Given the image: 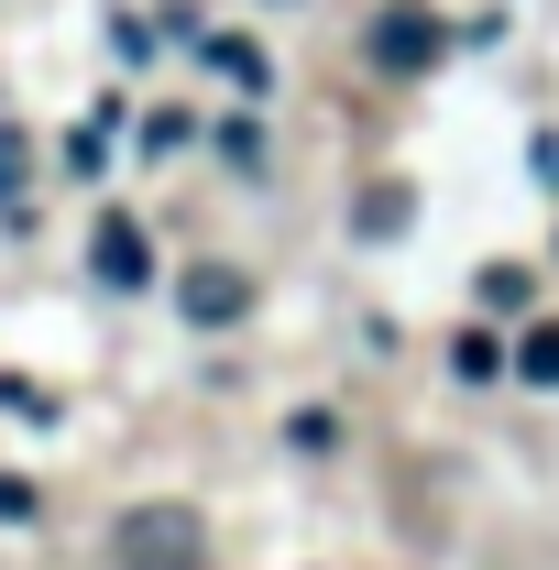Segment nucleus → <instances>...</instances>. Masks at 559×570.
Returning a JSON list of instances; mask_svg holds the SVG:
<instances>
[{
    "label": "nucleus",
    "mask_w": 559,
    "mask_h": 570,
    "mask_svg": "<svg viewBox=\"0 0 559 570\" xmlns=\"http://www.w3.org/2000/svg\"><path fill=\"white\" fill-rule=\"evenodd\" d=\"M110 560L121 570H209V527H198V504H133L110 527Z\"/></svg>",
    "instance_id": "nucleus-1"
},
{
    "label": "nucleus",
    "mask_w": 559,
    "mask_h": 570,
    "mask_svg": "<svg viewBox=\"0 0 559 570\" xmlns=\"http://www.w3.org/2000/svg\"><path fill=\"white\" fill-rule=\"evenodd\" d=\"M176 307H187L198 330H231V318L253 307V285L231 275V264H187V285H176Z\"/></svg>",
    "instance_id": "nucleus-2"
},
{
    "label": "nucleus",
    "mask_w": 559,
    "mask_h": 570,
    "mask_svg": "<svg viewBox=\"0 0 559 570\" xmlns=\"http://www.w3.org/2000/svg\"><path fill=\"white\" fill-rule=\"evenodd\" d=\"M439 45H450V33H439V22H428V11H406V0H395V11H384V22H373V67H428V56H439Z\"/></svg>",
    "instance_id": "nucleus-3"
},
{
    "label": "nucleus",
    "mask_w": 559,
    "mask_h": 570,
    "mask_svg": "<svg viewBox=\"0 0 559 570\" xmlns=\"http://www.w3.org/2000/svg\"><path fill=\"white\" fill-rule=\"evenodd\" d=\"M88 264H99V285H143V275H154V264H143V230H133V219H99Z\"/></svg>",
    "instance_id": "nucleus-4"
},
{
    "label": "nucleus",
    "mask_w": 559,
    "mask_h": 570,
    "mask_svg": "<svg viewBox=\"0 0 559 570\" xmlns=\"http://www.w3.org/2000/svg\"><path fill=\"white\" fill-rule=\"evenodd\" d=\"M516 373H527V384H559V318H538V330H527V352H516Z\"/></svg>",
    "instance_id": "nucleus-5"
},
{
    "label": "nucleus",
    "mask_w": 559,
    "mask_h": 570,
    "mask_svg": "<svg viewBox=\"0 0 559 570\" xmlns=\"http://www.w3.org/2000/svg\"><path fill=\"white\" fill-rule=\"evenodd\" d=\"M209 67L242 77V88H264V56H253V45H231V33H209Z\"/></svg>",
    "instance_id": "nucleus-6"
},
{
    "label": "nucleus",
    "mask_w": 559,
    "mask_h": 570,
    "mask_svg": "<svg viewBox=\"0 0 559 570\" xmlns=\"http://www.w3.org/2000/svg\"><path fill=\"white\" fill-rule=\"evenodd\" d=\"M11 187H22V142L0 132V209H11Z\"/></svg>",
    "instance_id": "nucleus-7"
},
{
    "label": "nucleus",
    "mask_w": 559,
    "mask_h": 570,
    "mask_svg": "<svg viewBox=\"0 0 559 570\" xmlns=\"http://www.w3.org/2000/svg\"><path fill=\"white\" fill-rule=\"evenodd\" d=\"M0 515H33V494H22V483H11V472H0Z\"/></svg>",
    "instance_id": "nucleus-8"
}]
</instances>
